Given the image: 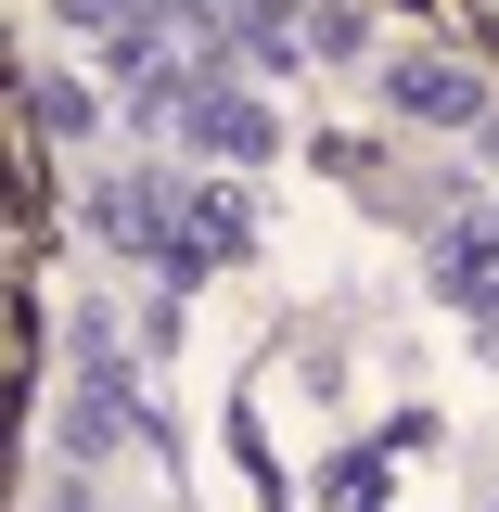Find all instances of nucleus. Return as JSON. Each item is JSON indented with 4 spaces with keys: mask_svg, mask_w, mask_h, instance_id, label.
Wrapping results in <instances>:
<instances>
[{
    "mask_svg": "<svg viewBox=\"0 0 499 512\" xmlns=\"http://www.w3.org/2000/svg\"><path fill=\"white\" fill-rule=\"evenodd\" d=\"M77 218H90V244L141 256V269H167V282H205V269L256 256V205L231 180H154V167H116V180L77 192Z\"/></svg>",
    "mask_w": 499,
    "mask_h": 512,
    "instance_id": "nucleus-1",
    "label": "nucleus"
},
{
    "mask_svg": "<svg viewBox=\"0 0 499 512\" xmlns=\"http://www.w3.org/2000/svg\"><path fill=\"white\" fill-rule=\"evenodd\" d=\"M180 448L167 410H141V384L116 359V320H77V384H64V461H103V448Z\"/></svg>",
    "mask_w": 499,
    "mask_h": 512,
    "instance_id": "nucleus-2",
    "label": "nucleus"
},
{
    "mask_svg": "<svg viewBox=\"0 0 499 512\" xmlns=\"http://www.w3.org/2000/svg\"><path fill=\"white\" fill-rule=\"evenodd\" d=\"M180 141H192V154H218V167H269L282 116L256 103L244 77H218V64H205V77H192V103H180Z\"/></svg>",
    "mask_w": 499,
    "mask_h": 512,
    "instance_id": "nucleus-3",
    "label": "nucleus"
},
{
    "mask_svg": "<svg viewBox=\"0 0 499 512\" xmlns=\"http://www.w3.org/2000/svg\"><path fill=\"white\" fill-rule=\"evenodd\" d=\"M384 103H397L410 128H474L487 116V77H474L461 52H384Z\"/></svg>",
    "mask_w": 499,
    "mask_h": 512,
    "instance_id": "nucleus-4",
    "label": "nucleus"
},
{
    "mask_svg": "<svg viewBox=\"0 0 499 512\" xmlns=\"http://www.w3.org/2000/svg\"><path fill=\"white\" fill-rule=\"evenodd\" d=\"M436 295L474 320V333H499V205H474V218L436 231Z\"/></svg>",
    "mask_w": 499,
    "mask_h": 512,
    "instance_id": "nucleus-5",
    "label": "nucleus"
},
{
    "mask_svg": "<svg viewBox=\"0 0 499 512\" xmlns=\"http://www.w3.org/2000/svg\"><path fill=\"white\" fill-rule=\"evenodd\" d=\"M39 128H52V141H90V128H103V103H77L64 77H39Z\"/></svg>",
    "mask_w": 499,
    "mask_h": 512,
    "instance_id": "nucleus-6",
    "label": "nucleus"
},
{
    "mask_svg": "<svg viewBox=\"0 0 499 512\" xmlns=\"http://www.w3.org/2000/svg\"><path fill=\"white\" fill-rule=\"evenodd\" d=\"M64 512H90V500H64Z\"/></svg>",
    "mask_w": 499,
    "mask_h": 512,
    "instance_id": "nucleus-7",
    "label": "nucleus"
}]
</instances>
